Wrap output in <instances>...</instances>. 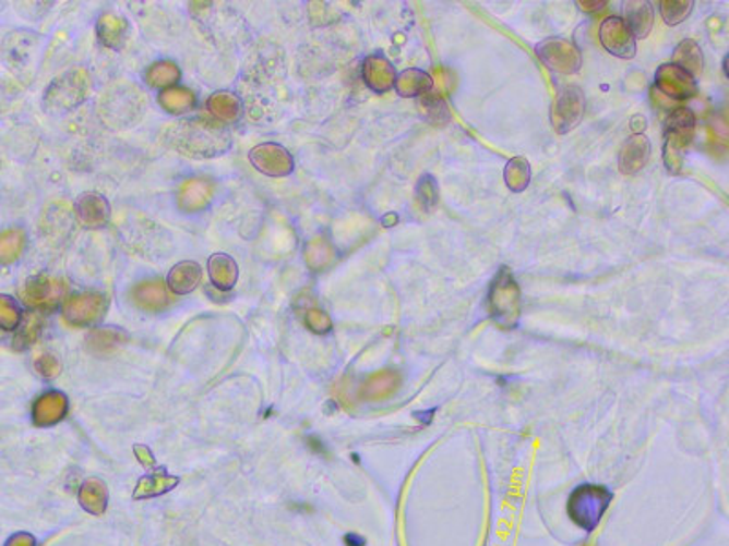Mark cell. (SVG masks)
<instances>
[{
    "label": "cell",
    "mask_w": 729,
    "mask_h": 546,
    "mask_svg": "<svg viewBox=\"0 0 729 546\" xmlns=\"http://www.w3.org/2000/svg\"><path fill=\"white\" fill-rule=\"evenodd\" d=\"M89 75L86 70L62 73L46 92V106L51 110H72L88 97Z\"/></svg>",
    "instance_id": "cell-5"
},
{
    "label": "cell",
    "mask_w": 729,
    "mask_h": 546,
    "mask_svg": "<svg viewBox=\"0 0 729 546\" xmlns=\"http://www.w3.org/2000/svg\"><path fill=\"white\" fill-rule=\"evenodd\" d=\"M67 410V399L59 392L45 393L35 404V417L39 423L59 420Z\"/></svg>",
    "instance_id": "cell-31"
},
{
    "label": "cell",
    "mask_w": 729,
    "mask_h": 546,
    "mask_svg": "<svg viewBox=\"0 0 729 546\" xmlns=\"http://www.w3.org/2000/svg\"><path fill=\"white\" fill-rule=\"evenodd\" d=\"M40 328H43L40 312H28V314L24 315V319L21 320V325L17 328V336H15L17 347L23 348L32 344L39 337Z\"/></svg>",
    "instance_id": "cell-34"
},
{
    "label": "cell",
    "mask_w": 729,
    "mask_h": 546,
    "mask_svg": "<svg viewBox=\"0 0 729 546\" xmlns=\"http://www.w3.org/2000/svg\"><path fill=\"white\" fill-rule=\"evenodd\" d=\"M304 323L315 333H326L332 328V320L323 310L312 308L304 315Z\"/></svg>",
    "instance_id": "cell-37"
},
{
    "label": "cell",
    "mask_w": 729,
    "mask_h": 546,
    "mask_svg": "<svg viewBox=\"0 0 729 546\" xmlns=\"http://www.w3.org/2000/svg\"><path fill=\"white\" fill-rule=\"evenodd\" d=\"M165 143L190 159H212L228 151L232 135L223 122L194 117L166 128Z\"/></svg>",
    "instance_id": "cell-1"
},
{
    "label": "cell",
    "mask_w": 729,
    "mask_h": 546,
    "mask_svg": "<svg viewBox=\"0 0 729 546\" xmlns=\"http://www.w3.org/2000/svg\"><path fill=\"white\" fill-rule=\"evenodd\" d=\"M432 86H434V81H432L431 75L423 70H418V68L404 70L399 75H396V83H394V88L398 92L399 97H404V99H420V97L431 92Z\"/></svg>",
    "instance_id": "cell-20"
},
{
    "label": "cell",
    "mask_w": 729,
    "mask_h": 546,
    "mask_svg": "<svg viewBox=\"0 0 729 546\" xmlns=\"http://www.w3.org/2000/svg\"><path fill=\"white\" fill-rule=\"evenodd\" d=\"M536 56L540 57L547 68L565 75L576 73L582 68L581 50L571 40L562 37L541 40L540 45L536 46Z\"/></svg>",
    "instance_id": "cell-8"
},
{
    "label": "cell",
    "mask_w": 729,
    "mask_h": 546,
    "mask_svg": "<svg viewBox=\"0 0 729 546\" xmlns=\"http://www.w3.org/2000/svg\"><path fill=\"white\" fill-rule=\"evenodd\" d=\"M655 86L666 97L673 100L691 99L698 92V84H696L695 78L688 75L684 70L674 66V64H662L658 68L657 75H655Z\"/></svg>",
    "instance_id": "cell-12"
},
{
    "label": "cell",
    "mask_w": 729,
    "mask_h": 546,
    "mask_svg": "<svg viewBox=\"0 0 729 546\" xmlns=\"http://www.w3.org/2000/svg\"><path fill=\"white\" fill-rule=\"evenodd\" d=\"M201 277H203V274H201V266L198 263L182 260L179 265L174 266L168 274V287L177 295L192 293L195 288L200 287Z\"/></svg>",
    "instance_id": "cell-21"
},
{
    "label": "cell",
    "mask_w": 729,
    "mask_h": 546,
    "mask_svg": "<svg viewBox=\"0 0 729 546\" xmlns=\"http://www.w3.org/2000/svg\"><path fill=\"white\" fill-rule=\"evenodd\" d=\"M110 203L100 194H84L77 201V219L84 228H103L110 221Z\"/></svg>",
    "instance_id": "cell-18"
},
{
    "label": "cell",
    "mask_w": 729,
    "mask_h": 546,
    "mask_svg": "<svg viewBox=\"0 0 729 546\" xmlns=\"http://www.w3.org/2000/svg\"><path fill=\"white\" fill-rule=\"evenodd\" d=\"M26 248L23 228H7L0 232V265H12Z\"/></svg>",
    "instance_id": "cell-25"
},
{
    "label": "cell",
    "mask_w": 729,
    "mask_h": 546,
    "mask_svg": "<svg viewBox=\"0 0 729 546\" xmlns=\"http://www.w3.org/2000/svg\"><path fill=\"white\" fill-rule=\"evenodd\" d=\"M652 155V144L644 133H635L620 149L619 168L624 175H636L647 165Z\"/></svg>",
    "instance_id": "cell-16"
},
{
    "label": "cell",
    "mask_w": 729,
    "mask_h": 546,
    "mask_svg": "<svg viewBox=\"0 0 729 546\" xmlns=\"http://www.w3.org/2000/svg\"><path fill=\"white\" fill-rule=\"evenodd\" d=\"M695 130H679V128H666L664 130V165L669 173H680L684 168V151L693 141Z\"/></svg>",
    "instance_id": "cell-17"
},
{
    "label": "cell",
    "mask_w": 729,
    "mask_h": 546,
    "mask_svg": "<svg viewBox=\"0 0 729 546\" xmlns=\"http://www.w3.org/2000/svg\"><path fill=\"white\" fill-rule=\"evenodd\" d=\"M144 108L146 102L143 92H139L132 84H119L106 92L99 111L108 126L124 128L132 126L139 117H143Z\"/></svg>",
    "instance_id": "cell-2"
},
{
    "label": "cell",
    "mask_w": 729,
    "mask_h": 546,
    "mask_svg": "<svg viewBox=\"0 0 729 546\" xmlns=\"http://www.w3.org/2000/svg\"><path fill=\"white\" fill-rule=\"evenodd\" d=\"M68 284L50 276H35L24 284L23 301L34 312H51L67 301Z\"/></svg>",
    "instance_id": "cell-6"
},
{
    "label": "cell",
    "mask_w": 729,
    "mask_h": 546,
    "mask_svg": "<svg viewBox=\"0 0 729 546\" xmlns=\"http://www.w3.org/2000/svg\"><path fill=\"white\" fill-rule=\"evenodd\" d=\"M23 320V314L19 304L8 295H0V328L2 330H17L19 325Z\"/></svg>",
    "instance_id": "cell-35"
},
{
    "label": "cell",
    "mask_w": 729,
    "mask_h": 546,
    "mask_svg": "<svg viewBox=\"0 0 729 546\" xmlns=\"http://www.w3.org/2000/svg\"><path fill=\"white\" fill-rule=\"evenodd\" d=\"M624 23L635 35V39H646L652 34L655 12L647 0H631L624 4Z\"/></svg>",
    "instance_id": "cell-19"
},
{
    "label": "cell",
    "mask_w": 729,
    "mask_h": 546,
    "mask_svg": "<svg viewBox=\"0 0 729 546\" xmlns=\"http://www.w3.org/2000/svg\"><path fill=\"white\" fill-rule=\"evenodd\" d=\"M159 105L171 116H179V113H184V111L194 108L195 95L192 89L174 86V88L160 92Z\"/></svg>",
    "instance_id": "cell-28"
},
{
    "label": "cell",
    "mask_w": 729,
    "mask_h": 546,
    "mask_svg": "<svg viewBox=\"0 0 729 546\" xmlns=\"http://www.w3.org/2000/svg\"><path fill=\"white\" fill-rule=\"evenodd\" d=\"M600 43L606 51L619 59H633L636 56L635 35L631 34L622 17H609L600 26Z\"/></svg>",
    "instance_id": "cell-10"
},
{
    "label": "cell",
    "mask_w": 729,
    "mask_h": 546,
    "mask_svg": "<svg viewBox=\"0 0 729 546\" xmlns=\"http://www.w3.org/2000/svg\"><path fill=\"white\" fill-rule=\"evenodd\" d=\"M332 257H334V250H332L331 243L323 238L312 239L304 248L307 265L314 271L323 270L325 266L331 265Z\"/></svg>",
    "instance_id": "cell-32"
},
{
    "label": "cell",
    "mask_w": 729,
    "mask_h": 546,
    "mask_svg": "<svg viewBox=\"0 0 729 546\" xmlns=\"http://www.w3.org/2000/svg\"><path fill=\"white\" fill-rule=\"evenodd\" d=\"M128 24L124 19L113 13H105L100 15L97 21V37H99L103 45L108 46L111 50H119L122 43L127 39Z\"/></svg>",
    "instance_id": "cell-22"
},
{
    "label": "cell",
    "mask_w": 729,
    "mask_h": 546,
    "mask_svg": "<svg viewBox=\"0 0 729 546\" xmlns=\"http://www.w3.org/2000/svg\"><path fill=\"white\" fill-rule=\"evenodd\" d=\"M416 197L426 211L434 210L438 205V182L432 175H423L416 186Z\"/></svg>",
    "instance_id": "cell-36"
},
{
    "label": "cell",
    "mask_w": 729,
    "mask_h": 546,
    "mask_svg": "<svg viewBox=\"0 0 729 546\" xmlns=\"http://www.w3.org/2000/svg\"><path fill=\"white\" fill-rule=\"evenodd\" d=\"M181 78V70L176 62L159 61L152 64L146 72V83L152 88H174V84Z\"/></svg>",
    "instance_id": "cell-29"
},
{
    "label": "cell",
    "mask_w": 729,
    "mask_h": 546,
    "mask_svg": "<svg viewBox=\"0 0 729 546\" xmlns=\"http://www.w3.org/2000/svg\"><path fill=\"white\" fill-rule=\"evenodd\" d=\"M584 110H586V97L578 86H565L560 89L551 110L554 130L562 135L575 130L584 119Z\"/></svg>",
    "instance_id": "cell-7"
},
{
    "label": "cell",
    "mask_w": 729,
    "mask_h": 546,
    "mask_svg": "<svg viewBox=\"0 0 729 546\" xmlns=\"http://www.w3.org/2000/svg\"><path fill=\"white\" fill-rule=\"evenodd\" d=\"M132 301L138 308L157 314L160 310L168 308L171 298L168 288L160 279H146L133 287Z\"/></svg>",
    "instance_id": "cell-15"
},
{
    "label": "cell",
    "mask_w": 729,
    "mask_h": 546,
    "mask_svg": "<svg viewBox=\"0 0 729 546\" xmlns=\"http://www.w3.org/2000/svg\"><path fill=\"white\" fill-rule=\"evenodd\" d=\"M576 7H581L582 12L595 13L608 7V2L606 0H593V2H589V0H578Z\"/></svg>",
    "instance_id": "cell-38"
},
{
    "label": "cell",
    "mask_w": 729,
    "mask_h": 546,
    "mask_svg": "<svg viewBox=\"0 0 729 546\" xmlns=\"http://www.w3.org/2000/svg\"><path fill=\"white\" fill-rule=\"evenodd\" d=\"M363 81L374 94H387L396 83V70L393 62L382 53L367 57L363 62Z\"/></svg>",
    "instance_id": "cell-14"
},
{
    "label": "cell",
    "mask_w": 729,
    "mask_h": 546,
    "mask_svg": "<svg viewBox=\"0 0 729 546\" xmlns=\"http://www.w3.org/2000/svg\"><path fill=\"white\" fill-rule=\"evenodd\" d=\"M214 199V184L206 179H189L181 184L179 194H177V206L181 208L184 214H198L211 206Z\"/></svg>",
    "instance_id": "cell-13"
},
{
    "label": "cell",
    "mask_w": 729,
    "mask_h": 546,
    "mask_svg": "<svg viewBox=\"0 0 729 546\" xmlns=\"http://www.w3.org/2000/svg\"><path fill=\"white\" fill-rule=\"evenodd\" d=\"M489 312L492 319L505 330H511L518 325L522 314V293L518 282L514 281L513 274L509 268H502L492 281L489 290Z\"/></svg>",
    "instance_id": "cell-3"
},
{
    "label": "cell",
    "mask_w": 729,
    "mask_h": 546,
    "mask_svg": "<svg viewBox=\"0 0 729 546\" xmlns=\"http://www.w3.org/2000/svg\"><path fill=\"white\" fill-rule=\"evenodd\" d=\"M503 177H505V184L511 192H516V194L524 192L530 182L529 160L524 159V157H514V159L509 160Z\"/></svg>",
    "instance_id": "cell-30"
},
{
    "label": "cell",
    "mask_w": 729,
    "mask_h": 546,
    "mask_svg": "<svg viewBox=\"0 0 729 546\" xmlns=\"http://www.w3.org/2000/svg\"><path fill=\"white\" fill-rule=\"evenodd\" d=\"M208 111L216 117L219 122H236L241 116V100L234 94L228 92H219V94L212 95L208 102Z\"/></svg>",
    "instance_id": "cell-27"
},
{
    "label": "cell",
    "mask_w": 729,
    "mask_h": 546,
    "mask_svg": "<svg viewBox=\"0 0 729 546\" xmlns=\"http://www.w3.org/2000/svg\"><path fill=\"white\" fill-rule=\"evenodd\" d=\"M250 162L268 177H285L292 173L294 159L287 148L279 144L265 143L250 151Z\"/></svg>",
    "instance_id": "cell-11"
},
{
    "label": "cell",
    "mask_w": 729,
    "mask_h": 546,
    "mask_svg": "<svg viewBox=\"0 0 729 546\" xmlns=\"http://www.w3.org/2000/svg\"><path fill=\"white\" fill-rule=\"evenodd\" d=\"M673 64L680 70H684L688 75L695 78L702 73L704 68V56H702L701 46L693 39H684L673 51Z\"/></svg>",
    "instance_id": "cell-23"
},
{
    "label": "cell",
    "mask_w": 729,
    "mask_h": 546,
    "mask_svg": "<svg viewBox=\"0 0 729 546\" xmlns=\"http://www.w3.org/2000/svg\"><path fill=\"white\" fill-rule=\"evenodd\" d=\"M106 308L108 303L100 293H73L62 303V315L72 326H92L105 317Z\"/></svg>",
    "instance_id": "cell-9"
},
{
    "label": "cell",
    "mask_w": 729,
    "mask_h": 546,
    "mask_svg": "<svg viewBox=\"0 0 729 546\" xmlns=\"http://www.w3.org/2000/svg\"><path fill=\"white\" fill-rule=\"evenodd\" d=\"M613 494L597 485H582L570 497L567 512L581 529L593 530L608 510Z\"/></svg>",
    "instance_id": "cell-4"
},
{
    "label": "cell",
    "mask_w": 729,
    "mask_h": 546,
    "mask_svg": "<svg viewBox=\"0 0 729 546\" xmlns=\"http://www.w3.org/2000/svg\"><path fill=\"white\" fill-rule=\"evenodd\" d=\"M418 108H420L421 117L427 122H431L432 126H445L451 122V111L442 95L429 92L418 99Z\"/></svg>",
    "instance_id": "cell-26"
},
{
    "label": "cell",
    "mask_w": 729,
    "mask_h": 546,
    "mask_svg": "<svg viewBox=\"0 0 729 546\" xmlns=\"http://www.w3.org/2000/svg\"><path fill=\"white\" fill-rule=\"evenodd\" d=\"M658 7H660L664 23L668 24V26H679L693 12V2L691 0H662Z\"/></svg>",
    "instance_id": "cell-33"
},
{
    "label": "cell",
    "mask_w": 729,
    "mask_h": 546,
    "mask_svg": "<svg viewBox=\"0 0 729 546\" xmlns=\"http://www.w3.org/2000/svg\"><path fill=\"white\" fill-rule=\"evenodd\" d=\"M211 279L219 290H230L238 281L239 270L236 260L227 254L212 255L208 260Z\"/></svg>",
    "instance_id": "cell-24"
}]
</instances>
